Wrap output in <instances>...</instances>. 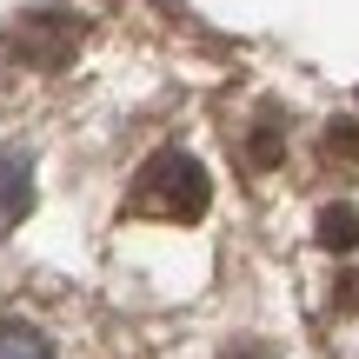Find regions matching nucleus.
I'll use <instances>...</instances> for the list:
<instances>
[{
	"label": "nucleus",
	"mask_w": 359,
	"mask_h": 359,
	"mask_svg": "<svg viewBox=\"0 0 359 359\" xmlns=\"http://www.w3.org/2000/svg\"><path fill=\"white\" fill-rule=\"evenodd\" d=\"M127 206L140 219H167V226H193V219L213 206V180H206V167L193 154H180V147H167V154H154L140 167V180H133Z\"/></svg>",
	"instance_id": "1"
},
{
	"label": "nucleus",
	"mask_w": 359,
	"mask_h": 359,
	"mask_svg": "<svg viewBox=\"0 0 359 359\" xmlns=\"http://www.w3.org/2000/svg\"><path fill=\"white\" fill-rule=\"evenodd\" d=\"M7 53L27 67H67L80 53V13H60V7H40V13H20L7 34Z\"/></svg>",
	"instance_id": "2"
},
{
	"label": "nucleus",
	"mask_w": 359,
	"mask_h": 359,
	"mask_svg": "<svg viewBox=\"0 0 359 359\" xmlns=\"http://www.w3.org/2000/svg\"><path fill=\"white\" fill-rule=\"evenodd\" d=\"M27 206H34V173H27L20 154H0V233L20 226Z\"/></svg>",
	"instance_id": "3"
},
{
	"label": "nucleus",
	"mask_w": 359,
	"mask_h": 359,
	"mask_svg": "<svg viewBox=\"0 0 359 359\" xmlns=\"http://www.w3.org/2000/svg\"><path fill=\"white\" fill-rule=\"evenodd\" d=\"M320 246L326 253H353L359 246V206H346V200H333V206H320Z\"/></svg>",
	"instance_id": "4"
},
{
	"label": "nucleus",
	"mask_w": 359,
	"mask_h": 359,
	"mask_svg": "<svg viewBox=\"0 0 359 359\" xmlns=\"http://www.w3.org/2000/svg\"><path fill=\"white\" fill-rule=\"evenodd\" d=\"M0 359H53V346L27 320H0Z\"/></svg>",
	"instance_id": "5"
},
{
	"label": "nucleus",
	"mask_w": 359,
	"mask_h": 359,
	"mask_svg": "<svg viewBox=\"0 0 359 359\" xmlns=\"http://www.w3.org/2000/svg\"><path fill=\"white\" fill-rule=\"evenodd\" d=\"M280 147H286V133H280V120H273V114L246 133V160H253V167H273V160H280Z\"/></svg>",
	"instance_id": "6"
},
{
	"label": "nucleus",
	"mask_w": 359,
	"mask_h": 359,
	"mask_svg": "<svg viewBox=\"0 0 359 359\" xmlns=\"http://www.w3.org/2000/svg\"><path fill=\"white\" fill-rule=\"evenodd\" d=\"M326 160L333 167H359V120H333L326 127Z\"/></svg>",
	"instance_id": "7"
},
{
	"label": "nucleus",
	"mask_w": 359,
	"mask_h": 359,
	"mask_svg": "<svg viewBox=\"0 0 359 359\" xmlns=\"http://www.w3.org/2000/svg\"><path fill=\"white\" fill-rule=\"evenodd\" d=\"M219 359H273V346H259V339H233Z\"/></svg>",
	"instance_id": "8"
}]
</instances>
